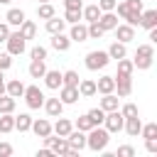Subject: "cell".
I'll list each match as a JSON object with an SVG mask.
<instances>
[{"label":"cell","instance_id":"obj_27","mask_svg":"<svg viewBox=\"0 0 157 157\" xmlns=\"http://www.w3.org/2000/svg\"><path fill=\"white\" fill-rule=\"evenodd\" d=\"M101 108L108 113V110H115V108H120V98L115 96V93H103V98H101Z\"/></svg>","mask_w":157,"mask_h":157},{"label":"cell","instance_id":"obj_22","mask_svg":"<svg viewBox=\"0 0 157 157\" xmlns=\"http://www.w3.org/2000/svg\"><path fill=\"white\" fill-rule=\"evenodd\" d=\"M140 27H145V29L157 27V10H142L140 12Z\"/></svg>","mask_w":157,"mask_h":157},{"label":"cell","instance_id":"obj_39","mask_svg":"<svg viewBox=\"0 0 157 157\" xmlns=\"http://www.w3.org/2000/svg\"><path fill=\"white\" fill-rule=\"evenodd\" d=\"M103 34H105V29L98 22H88V39H101Z\"/></svg>","mask_w":157,"mask_h":157},{"label":"cell","instance_id":"obj_36","mask_svg":"<svg viewBox=\"0 0 157 157\" xmlns=\"http://www.w3.org/2000/svg\"><path fill=\"white\" fill-rule=\"evenodd\" d=\"M78 74L74 71V69H69V71H64L61 74V86H78Z\"/></svg>","mask_w":157,"mask_h":157},{"label":"cell","instance_id":"obj_29","mask_svg":"<svg viewBox=\"0 0 157 157\" xmlns=\"http://www.w3.org/2000/svg\"><path fill=\"white\" fill-rule=\"evenodd\" d=\"M98 17H101V7H98V5H86V7H81V20L96 22Z\"/></svg>","mask_w":157,"mask_h":157},{"label":"cell","instance_id":"obj_30","mask_svg":"<svg viewBox=\"0 0 157 157\" xmlns=\"http://www.w3.org/2000/svg\"><path fill=\"white\" fill-rule=\"evenodd\" d=\"M44 71H47V64H44L42 59H32V64H29L27 74H29L32 78H42V76H44Z\"/></svg>","mask_w":157,"mask_h":157},{"label":"cell","instance_id":"obj_48","mask_svg":"<svg viewBox=\"0 0 157 157\" xmlns=\"http://www.w3.org/2000/svg\"><path fill=\"white\" fill-rule=\"evenodd\" d=\"M10 32H12L10 25H7V22H0V42H5V39L10 37Z\"/></svg>","mask_w":157,"mask_h":157},{"label":"cell","instance_id":"obj_42","mask_svg":"<svg viewBox=\"0 0 157 157\" xmlns=\"http://www.w3.org/2000/svg\"><path fill=\"white\" fill-rule=\"evenodd\" d=\"M81 20V10H66L64 12V22L66 25H74V22H78Z\"/></svg>","mask_w":157,"mask_h":157},{"label":"cell","instance_id":"obj_55","mask_svg":"<svg viewBox=\"0 0 157 157\" xmlns=\"http://www.w3.org/2000/svg\"><path fill=\"white\" fill-rule=\"evenodd\" d=\"M39 2H49V0H39Z\"/></svg>","mask_w":157,"mask_h":157},{"label":"cell","instance_id":"obj_50","mask_svg":"<svg viewBox=\"0 0 157 157\" xmlns=\"http://www.w3.org/2000/svg\"><path fill=\"white\" fill-rule=\"evenodd\" d=\"M64 5H66V10H81L83 7L81 0H64Z\"/></svg>","mask_w":157,"mask_h":157},{"label":"cell","instance_id":"obj_24","mask_svg":"<svg viewBox=\"0 0 157 157\" xmlns=\"http://www.w3.org/2000/svg\"><path fill=\"white\" fill-rule=\"evenodd\" d=\"M5 93L12 96V98H22V93H25V83H22L20 78H12V81L5 83Z\"/></svg>","mask_w":157,"mask_h":157},{"label":"cell","instance_id":"obj_52","mask_svg":"<svg viewBox=\"0 0 157 157\" xmlns=\"http://www.w3.org/2000/svg\"><path fill=\"white\" fill-rule=\"evenodd\" d=\"M2 93H5V81L0 83V96H2Z\"/></svg>","mask_w":157,"mask_h":157},{"label":"cell","instance_id":"obj_51","mask_svg":"<svg viewBox=\"0 0 157 157\" xmlns=\"http://www.w3.org/2000/svg\"><path fill=\"white\" fill-rule=\"evenodd\" d=\"M37 157H54V152L49 147H42V150H37Z\"/></svg>","mask_w":157,"mask_h":157},{"label":"cell","instance_id":"obj_7","mask_svg":"<svg viewBox=\"0 0 157 157\" xmlns=\"http://www.w3.org/2000/svg\"><path fill=\"white\" fill-rule=\"evenodd\" d=\"M42 140H44V147H49V150H52L54 155H59V157L69 152V142H66V137H59V135L52 137V135H47V137H42Z\"/></svg>","mask_w":157,"mask_h":157},{"label":"cell","instance_id":"obj_35","mask_svg":"<svg viewBox=\"0 0 157 157\" xmlns=\"http://www.w3.org/2000/svg\"><path fill=\"white\" fill-rule=\"evenodd\" d=\"M132 71H135V66H132V61L130 59H118V74L115 76H132Z\"/></svg>","mask_w":157,"mask_h":157},{"label":"cell","instance_id":"obj_21","mask_svg":"<svg viewBox=\"0 0 157 157\" xmlns=\"http://www.w3.org/2000/svg\"><path fill=\"white\" fill-rule=\"evenodd\" d=\"M5 22H7L10 27H20V25L25 22V12H22L20 7H10L7 15H5Z\"/></svg>","mask_w":157,"mask_h":157},{"label":"cell","instance_id":"obj_41","mask_svg":"<svg viewBox=\"0 0 157 157\" xmlns=\"http://www.w3.org/2000/svg\"><path fill=\"white\" fill-rule=\"evenodd\" d=\"M29 56H32V59H42V61H44V59H47V47L34 44V47L29 49Z\"/></svg>","mask_w":157,"mask_h":157},{"label":"cell","instance_id":"obj_12","mask_svg":"<svg viewBox=\"0 0 157 157\" xmlns=\"http://www.w3.org/2000/svg\"><path fill=\"white\" fill-rule=\"evenodd\" d=\"M69 39H71V42H86V39H88V25L74 22L71 29H69Z\"/></svg>","mask_w":157,"mask_h":157},{"label":"cell","instance_id":"obj_14","mask_svg":"<svg viewBox=\"0 0 157 157\" xmlns=\"http://www.w3.org/2000/svg\"><path fill=\"white\" fill-rule=\"evenodd\" d=\"M37 137H47V135H52V123L47 120V118H37V120H32V128H29Z\"/></svg>","mask_w":157,"mask_h":157},{"label":"cell","instance_id":"obj_45","mask_svg":"<svg viewBox=\"0 0 157 157\" xmlns=\"http://www.w3.org/2000/svg\"><path fill=\"white\" fill-rule=\"evenodd\" d=\"M115 2H118V0H98L96 5L101 7V12H113V10H115Z\"/></svg>","mask_w":157,"mask_h":157},{"label":"cell","instance_id":"obj_47","mask_svg":"<svg viewBox=\"0 0 157 157\" xmlns=\"http://www.w3.org/2000/svg\"><path fill=\"white\" fill-rule=\"evenodd\" d=\"M145 150H147L150 155H157V137H150V140H145Z\"/></svg>","mask_w":157,"mask_h":157},{"label":"cell","instance_id":"obj_46","mask_svg":"<svg viewBox=\"0 0 157 157\" xmlns=\"http://www.w3.org/2000/svg\"><path fill=\"white\" fill-rule=\"evenodd\" d=\"M10 66H12V54L2 52V54H0V71H7Z\"/></svg>","mask_w":157,"mask_h":157},{"label":"cell","instance_id":"obj_23","mask_svg":"<svg viewBox=\"0 0 157 157\" xmlns=\"http://www.w3.org/2000/svg\"><path fill=\"white\" fill-rule=\"evenodd\" d=\"M96 22L108 32V29H115V27H118V15H115V12H101V17H98Z\"/></svg>","mask_w":157,"mask_h":157},{"label":"cell","instance_id":"obj_54","mask_svg":"<svg viewBox=\"0 0 157 157\" xmlns=\"http://www.w3.org/2000/svg\"><path fill=\"white\" fill-rule=\"evenodd\" d=\"M2 74H5V71H0V83H2V78H5V76H2Z\"/></svg>","mask_w":157,"mask_h":157},{"label":"cell","instance_id":"obj_18","mask_svg":"<svg viewBox=\"0 0 157 157\" xmlns=\"http://www.w3.org/2000/svg\"><path fill=\"white\" fill-rule=\"evenodd\" d=\"M140 128H142V120H140V115L125 118V123H123V130H125L130 137H137V135H140Z\"/></svg>","mask_w":157,"mask_h":157},{"label":"cell","instance_id":"obj_44","mask_svg":"<svg viewBox=\"0 0 157 157\" xmlns=\"http://www.w3.org/2000/svg\"><path fill=\"white\" fill-rule=\"evenodd\" d=\"M115 157H135V147L132 145H120L118 152H115Z\"/></svg>","mask_w":157,"mask_h":157},{"label":"cell","instance_id":"obj_33","mask_svg":"<svg viewBox=\"0 0 157 157\" xmlns=\"http://www.w3.org/2000/svg\"><path fill=\"white\" fill-rule=\"evenodd\" d=\"M15 105H17V98L2 93L0 96V113H15Z\"/></svg>","mask_w":157,"mask_h":157},{"label":"cell","instance_id":"obj_34","mask_svg":"<svg viewBox=\"0 0 157 157\" xmlns=\"http://www.w3.org/2000/svg\"><path fill=\"white\" fill-rule=\"evenodd\" d=\"M54 15H56V10H54L52 2H39V7H37V17H39V20H49V17H54Z\"/></svg>","mask_w":157,"mask_h":157},{"label":"cell","instance_id":"obj_37","mask_svg":"<svg viewBox=\"0 0 157 157\" xmlns=\"http://www.w3.org/2000/svg\"><path fill=\"white\" fill-rule=\"evenodd\" d=\"M86 115L91 118V123H93V125H103V118H105V110H103V108L98 105V108H91V110H88Z\"/></svg>","mask_w":157,"mask_h":157},{"label":"cell","instance_id":"obj_11","mask_svg":"<svg viewBox=\"0 0 157 157\" xmlns=\"http://www.w3.org/2000/svg\"><path fill=\"white\" fill-rule=\"evenodd\" d=\"M113 32H115V39H118V42H123V44H128V42H132V39H135V27H132V25H128V22H125V25H118Z\"/></svg>","mask_w":157,"mask_h":157},{"label":"cell","instance_id":"obj_3","mask_svg":"<svg viewBox=\"0 0 157 157\" xmlns=\"http://www.w3.org/2000/svg\"><path fill=\"white\" fill-rule=\"evenodd\" d=\"M22 98H25V103H27V108L29 110H39L42 105H44V91L39 88V86H25V93H22Z\"/></svg>","mask_w":157,"mask_h":157},{"label":"cell","instance_id":"obj_28","mask_svg":"<svg viewBox=\"0 0 157 157\" xmlns=\"http://www.w3.org/2000/svg\"><path fill=\"white\" fill-rule=\"evenodd\" d=\"M32 115L29 113H20V115H15V130H20V132H27L29 128H32Z\"/></svg>","mask_w":157,"mask_h":157},{"label":"cell","instance_id":"obj_31","mask_svg":"<svg viewBox=\"0 0 157 157\" xmlns=\"http://www.w3.org/2000/svg\"><path fill=\"white\" fill-rule=\"evenodd\" d=\"M64 27H66V22H64V17H49L47 20V32L49 34H56V32H64Z\"/></svg>","mask_w":157,"mask_h":157},{"label":"cell","instance_id":"obj_2","mask_svg":"<svg viewBox=\"0 0 157 157\" xmlns=\"http://www.w3.org/2000/svg\"><path fill=\"white\" fill-rule=\"evenodd\" d=\"M155 61V47L152 44H140L137 52H135V59H132V66L140 69V71H147Z\"/></svg>","mask_w":157,"mask_h":157},{"label":"cell","instance_id":"obj_20","mask_svg":"<svg viewBox=\"0 0 157 157\" xmlns=\"http://www.w3.org/2000/svg\"><path fill=\"white\" fill-rule=\"evenodd\" d=\"M76 88H78V96L81 98H93L96 96V81H91V78H81Z\"/></svg>","mask_w":157,"mask_h":157},{"label":"cell","instance_id":"obj_13","mask_svg":"<svg viewBox=\"0 0 157 157\" xmlns=\"http://www.w3.org/2000/svg\"><path fill=\"white\" fill-rule=\"evenodd\" d=\"M42 108L47 110L49 118H59V115L64 113V103H61L59 98H44V105H42Z\"/></svg>","mask_w":157,"mask_h":157},{"label":"cell","instance_id":"obj_19","mask_svg":"<svg viewBox=\"0 0 157 157\" xmlns=\"http://www.w3.org/2000/svg\"><path fill=\"white\" fill-rule=\"evenodd\" d=\"M71 130H74V123H71L69 118H61V115H59V120L52 125V132H56L59 137H66Z\"/></svg>","mask_w":157,"mask_h":157},{"label":"cell","instance_id":"obj_4","mask_svg":"<svg viewBox=\"0 0 157 157\" xmlns=\"http://www.w3.org/2000/svg\"><path fill=\"white\" fill-rule=\"evenodd\" d=\"M108 61H110V56H108V52H101V49H96V52H88L86 54V69L88 71H98V69H105L108 66Z\"/></svg>","mask_w":157,"mask_h":157},{"label":"cell","instance_id":"obj_15","mask_svg":"<svg viewBox=\"0 0 157 157\" xmlns=\"http://www.w3.org/2000/svg\"><path fill=\"white\" fill-rule=\"evenodd\" d=\"M69 47H71L69 34H64V32L52 34V49H56V52H69Z\"/></svg>","mask_w":157,"mask_h":157},{"label":"cell","instance_id":"obj_32","mask_svg":"<svg viewBox=\"0 0 157 157\" xmlns=\"http://www.w3.org/2000/svg\"><path fill=\"white\" fill-rule=\"evenodd\" d=\"M15 130V115L12 113H0V132H12Z\"/></svg>","mask_w":157,"mask_h":157},{"label":"cell","instance_id":"obj_10","mask_svg":"<svg viewBox=\"0 0 157 157\" xmlns=\"http://www.w3.org/2000/svg\"><path fill=\"white\" fill-rule=\"evenodd\" d=\"M66 142H69V147H71V150H78V152H81V150L86 147V132L74 128V130L66 135Z\"/></svg>","mask_w":157,"mask_h":157},{"label":"cell","instance_id":"obj_5","mask_svg":"<svg viewBox=\"0 0 157 157\" xmlns=\"http://www.w3.org/2000/svg\"><path fill=\"white\" fill-rule=\"evenodd\" d=\"M5 44H7V54H12V56H20V54L27 52V39L20 32H10V37L5 39Z\"/></svg>","mask_w":157,"mask_h":157},{"label":"cell","instance_id":"obj_53","mask_svg":"<svg viewBox=\"0 0 157 157\" xmlns=\"http://www.w3.org/2000/svg\"><path fill=\"white\" fill-rule=\"evenodd\" d=\"M10 2H12V0H0V5H10Z\"/></svg>","mask_w":157,"mask_h":157},{"label":"cell","instance_id":"obj_43","mask_svg":"<svg viewBox=\"0 0 157 157\" xmlns=\"http://www.w3.org/2000/svg\"><path fill=\"white\" fill-rule=\"evenodd\" d=\"M118 110L123 113V118H132V115H140L135 103H125V105H123V108H118Z\"/></svg>","mask_w":157,"mask_h":157},{"label":"cell","instance_id":"obj_38","mask_svg":"<svg viewBox=\"0 0 157 157\" xmlns=\"http://www.w3.org/2000/svg\"><path fill=\"white\" fill-rule=\"evenodd\" d=\"M74 128H76V130H83V132H88V130L93 128V123H91V118H88V115L83 113V115H78V118H76Z\"/></svg>","mask_w":157,"mask_h":157},{"label":"cell","instance_id":"obj_1","mask_svg":"<svg viewBox=\"0 0 157 157\" xmlns=\"http://www.w3.org/2000/svg\"><path fill=\"white\" fill-rule=\"evenodd\" d=\"M108 142H110V132L105 128H101V125H93L86 132V147L91 152H103L108 147Z\"/></svg>","mask_w":157,"mask_h":157},{"label":"cell","instance_id":"obj_49","mask_svg":"<svg viewBox=\"0 0 157 157\" xmlns=\"http://www.w3.org/2000/svg\"><path fill=\"white\" fill-rule=\"evenodd\" d=\"M12 155V145L10 142H0V157H10Z\"/></svg>","mask_w":157,"mask_h":157},{"label":"cell","instance_id":"obj_26","mask_svg":"<svg viewBox=\"0 0 157 157\" xmlns=\"http://www.w3.org/2000/svg\"><path fill=\"white\" fill-rule=\"evenodd\" d=\"M105 52H108V56H110V59H115V61H118V59H123V56H128L125 44H123V42H118V39H115V42H113V44H110Z\"/></svg>","mask_w":157,"mask_h":157},{"label":"cell","instance_id":"obj_16","mask_svg":"<svg viewBox=\"0 0 157 157\" xmlns=\"http://www.w3.org/2000/svg\"><path fill=\"white\" fill-rule=\"evenodd\" d=\"M42 78H44V86H47V88H52V91H56V88L61 86V71H54V69H47Z\"/></svg>","mask_w":157,"mask_h":157},{"label":"cell","instance_id":"obj_17","mask_svg":"<svg viewBox=\"0 0 157 157\" xmlns=\"http://www.w3.org/2000/svg\"><path fill=\"white\" fill-rule=\"evenodd\" d=\"M96 93H115V78L113 76H101L96 81Z\"/></svg>","mask_w":157,"mask_h":157},{"label":"cell","instance_id":"obj_40","mask_svg":"<svg viewBox=\"0 0 157 157\" xmlns=\"http://www.w3.org/2000/svg\"><path fill=\"white\" fill-rule=\"evenodd\" d=\"M140 135H142L145 140L157 137V123H147V125H142V128H140Z\"/></svg>","mask_w":157,"mask_h":157},{"label":"cell","instance_id":"obj_6","mask_svg":"<svg viewBox=\"0 0 157 157\" xmlns=\"http://www.w3.org/2000/svg\"><path fill=\"white\" fill-rule=\"evenodd\" d=\"M123 123H125V118H123V113L115 108V110H108L105 113V118H103V125H105V130L113 135V132H120L123 130Z\"/></svg>","mask_w":157,"mask_h":157},{"label":"cell","instance_id":"obj_8","mask_svg":"<svg viewBox=\"0 0 157 157\" xmlns=\"http://www.w3.org/2000/svg\"><path fill=\"white\" fill-rule=\"evenodd\" d=\"M115 78V91L118 98H128L132 93V76H113Z\"/></svg>","mask_w":157,"mask_h":157},{"label":"cell","instance_id":"obj_9","mask_svg":"<svg viewBox=\"0 0 157 157\" xmlns=\"http://www.w3.org/2000/svg\"><path fill=\"white\" fill-rule=\"evenodd\" d=\"M56 91H59V101H61L64 105H71V103H76V101L81 98L76 86H59Z\"/></svg>","mask_w":157,"mask_h":157},{"label":"cell","instance_id":"obj_25","mask_svg":"<svg viewBox=\"0 0 157 157\" xmlns=\"http://www.w3.org/2000/svg\"><path fill=\"white\" fill-rule=\"evenodd\" d=\"M17 32H20L25 39H34V37H37V25H34L32 20H27V17H25V22L17 27Z\"/></svg>","mask_w":157,"mask_h":157}]
</instances>
